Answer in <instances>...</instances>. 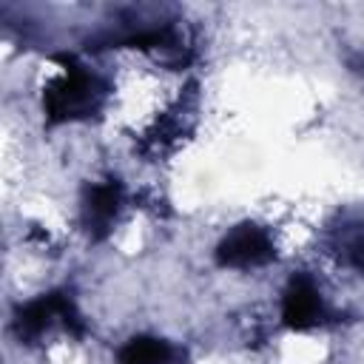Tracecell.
Instances as JSON below:
<instances>
[{"mask_svg": "<svg viewBox=\"0 0 364 364\" xmlns=\"http://www.w3.org/2000/svg\"><path fill=\"white\" fill-rule=\"evenodd\" d=\"M168 358H171L168 341L151 336L131 338L119 353V364H168Z\"/></svg>", "mask_w": 364, "mask_h": 364, "instance_id": "277c9868", "label": "cell"}, {"mask_svg": "<svg viewBox=\"0 0 364 364\" xmlns=\"http://www.w3.org/2000/svg\"><path fill=\"white\" fill-rule=\"evenodd\" d=\"M119 208V185L117 182H102L88 193V210L97 222H108Z\"/></svg>", "mask_w": 364, "mask_h": 364, "instance_id": "5b68a950", "label": "cell"}, {"mask_svg": "<svg viewBox=\"0 0 364 364\" xmlns=\"http://www.w3.org/2000/svg\"><path fill=\"white\" fill-rule=\"evenodd\" d=\"M321 316H324V304H321L316 284L307 276L290 279V284L284 290V301H282L284 324L293 330H307V327H316L321 321Z\"/></svg>", "mask_w": 364, "mask_h": 364, "instance_id": "3957f363", "label": "cell"}, {"mask_svg": "<svg viewBox=\"0 0 364 364\" xmlns=\"http://www.w3.org/2000/svg\"><path fill=\"white\" fill-rule=\"evenodd\" d=\"M273 256L276 250L270 236L256 225H239L216 247V262L222 267H256L267 264Z\"/></svg>", "mask_w": 364, "mask_h": 364, "instance_id": "7a4b0ae2", "label": "cell"}, {"mask_svg": "<svg viewBox=\"0 0 364 364\" xmlns=\"http://www.w3.org/2000/svg\"><path fill=\"white\" fill-rule=\"evenodd\" d=\"M46 114L51 119H68V117H82V114H91L100 102V88H97V80L85 71H80L77 65L68 68V74L63 80H57L46 97Z\"/></svg>", "mask_w": 364, "mask_h": 364, "instance_id": "6da1fadb", "label": "cell"}, {"mask_svg": "<svg viewBox=\"0 0 364 364\" xmlns=\"http://www.w3.org/2000/svg\"><path fill=\"white\" fill-rule=\"evenodd\" d=\"M350 262H353L358 270H364V239H355V242H353V247H350Z\"/></svg>", "mask_w": 364, "mask_h": 364, "instance_id": "8992f818", "label": "cell"}]
</instances>
